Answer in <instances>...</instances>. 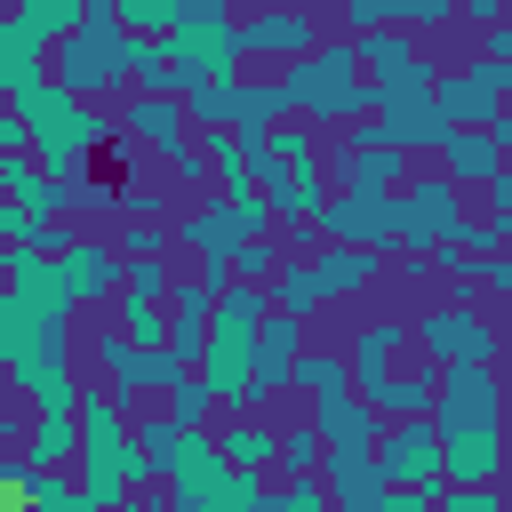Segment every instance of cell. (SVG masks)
<instances>
[{"label": "cell", "instance_id": "cell-7", "mask_svg": "<svg viewBox=\"0 0 512 512\" xmlns=\"http://www.w3.org/2000/svg\"><path fill=\"white\" fill-rule=\"evenodd\" d=\"M464 240V192L448 176H416L400 184L392 200V248H416V256H448Z\"/></svg>", "mask_w": 512, "mask_h": 512}, {"label": "cell", "instance_id": "cell-13", "mask_svg": "<svg viewBox=\"0 0 512 512\" xmlns=\"http://www.w3.org/2000/svg\"><path fill=\"white\" fill-rule=\"evenodd\" d=\"M376 472H384L392 488H416V496H432V488H440V432H432V416L384 424V440H376Z\"/></svg>", "mask_w": 512, "mask_h": 512}, {"label": "cell", "instance_id": "cell-38", "mask_svg": "<svg viewBox=\"0 0 512 512\" xmlns=\"http://www.w3.org/2000/svg\"><path fill=\"white\" fill-rule=\"evenodd\" d=\"M320 448H328V440H320L312 424H296V432H280V464H288L296 480H320V472H312V464H328Z\"/></svg>", "mask_w": 512, "mask_h": 512}, {"label": "cell", "instance_id": "cell-5", "mask_svg": "<svg viewBox=\"0 0 512 512\" xmlns=\"http://www.w3.org/2000/svg\"><path fill=\"white\" fill-rule=\"evenodd\" d=\"M288 96L304 120H352L368 104V72H360V40H320L304 64H288Z\"/></svg>", "mask_w": 512, "mask_h": 512}, {"label": "cell", "instance_id": "cell-17", "mask_svg": "<svg viewBox=\"0 0 512 512\" xmlns=\"http://www.w3.org/2000/svg\"><path fill=\"white\" fill-rule=\"evenodd\" d=\"M320 232H328L336 248H368V256H384V248H392V200L336 192V200L320 208Z\"/></svg>", "mask_w": 512, "mask_h": 512}, {"label": "cell", "instance_id": "cell-28", "mask_svg": "<svg viewBox=\"0 0 512 512\" xmlns=\"http://www.w3.org/2000/svg\"><path fill=\"white\" fill-rule=\"evenodd\" d=\"M440 160H448V184H456V192H464V184H488V192H496V176H504V152H496V136H488V128L448 136V144H440Z\"/></svg>", "mask_w": 512, "mask_h": 512}, {"label": "cell", "instance_id": "cell-19", "mask_svg": "<svg viewBox=\"0 0 512 512\" xmlns=\"http://www.w3.org/2000/svg\"><path fill=\"white\" fill-rule=\"evenodd\" d=\"M320 472H328L320 488H328V504H336V512H376V504L392 496V480L376 472V448H328V464H320Z\"/></svg>", "mask_w": 512, "mask_h": 512}, {"label": "cell", "instance_id": "cell-16", "mask_svg": "<svg viewBox=\"0 0 512 512\" xmlns=\"http://www.w3.org/2000/svg\"><path fill=\"white\" fill-rule=\"evenodd\" d=\"M496 96H504V88H496L488 72H472V64H464V72H448V80H432V112H440V128H448V136L488 128V120L504 112Z\"/></svg>", "mask_w": 512, "mask_h": 512}, {"label": "cell", "instance_id": "cell-26", "mask_svg": "<svg viewBox=\"0 0 512 512\" xmlns=\"http://www.w3.org/2000/svg\"><path fill=\"white\" fill-rule=\"evenodd\" d=\"M136 448H144V464H152V472H168V480H176V472H184V464H192V456H200L208 440H200L192 424H176V416L160 408V416H144V424H136Z\"/></svg>", "mask_w": 512, "mask_h": 512}, {"label": "cell", "instance_id": "cell-2", "mask_svg": "<svg viewBox=\"0 0 512 512\" xmlns=\"http://www.w3.org/2000/svg\"><path fill=\"white\" fill-rule=\"evenodd\" d=\"M72 416H80V488L96 496V512H120L128 488L152 480V464H144V448H136V432L120 424V400H112L104 384H88Z\"/></svg>", "mask_w": 512, "mask_h": 512}, {"label": "cell", "instance_id": "cell-49", "mask_svg": "<svg viewBox=\"0 0 512 512\" xmlns=\"http://www.w3.org/2000/svg\"><path fill=\"white\" fill-rule=\"evenodd\" d=\"M128 512H136V504H128Z\"/></svg>", "mask_w": 512, "mask_h": 512}, {"label": "cell", "instance_id": "cell-25", "mask_svg": "<svg viewBox=\"0 0 512 512\" xmlns=\"http://www.w3.org/2000/svg\"><path fill=\"white\" fill-rule=\"evenodd\" d=\"M400 152L392 144H352L344 160H336V176H344V192H360V200H400Z\"/></svg>", "mask_w": 512, "mask_h": 512}, {"label": "cell", "instance_id": "cell-41", "mask_svg": "<svg viewBox=\"0 0 512 512\" xmlns=\"http://www.w3.org/2000/svg\"><path fill=\"white\" fill-rule=\"evenodd\" d=\"M264 512H336V504H328V488H320V480H288Z\"/></svg>", "mask_w": 512, "mask_h": 512}, {"label": "cell", "instance_id": "cell-43", "mask_svg": "<svg viewBox=\"0 0 512 512\" xmlns=\"http://www.w3.org/2000/svg\"><path fill=\"white\" fill-rule=\"evenodd\" d=\"M264 504H272V496H264L256 480H232V488H224V504H208V512H264Z\"/></svg>", "mask_w": 512, "mask_h": 512}, {"label": "cell", "instance_id": "cell-22", "mask_svg": "<svg viewBox=\"0 0 512 512\" xmlns=\"http://www.w3.org/2000/svg\"><path fill=\"white\" fill-rule=\"evenodd\" d=\"M56 272H64V296H72V304H96V296H112V288L128 280V264H120L112 248H96V240H72V248L56 256Z\"/></svg>", "mask_w": 512, "mask_h": 512}, {"label": "cell", "instance_id": "cell-10", "mask_svg": "<svg viewBox=\"0 0 512 512\" xmlns=\"http://www.w3.org/2000/svg\"><path fill=\"white\" fill-rule=\"evenodd\" d=\"M264 224H272V200L264 192H248V200H216V208H184L176 216V232L200 248V256H240L248 240H264Z\"/></svg>", "mask_w": 512, "mask_h": 512}, {"label": "cell", "instance_id": "cell-24", "mask_svg": "<svg viewBox=\"0 0 512 512\" xmlns=\"http://www.w3.org/2000/svg\"><path fill=\"white\" fill-rule=\"evenodd\" d=\"M288 384H296V392L312 400V416H328V408H344V400H360V392H352V360H344L336 344H320V352H304Z\"/></svg>", "mask_w": 512, "mask_h": 512}, {"label": "cell", "instance_id": "cell-32", "mask_svg": "<svg viewBox=\"0 0 512 512\" xmlns=\"http://www.w3.org/2000/svg\"><path fill=\"white\" fill-rule=\"evenodd\" d=\"M24 464H32V472L80 464V416H32V432H24Z\"/></svg>", "mask_w": 512, "mask_h": 512}, {"label": "cell", "instance_id": "cell-37", "mask_svg": "<svg viewBox=\"0 0 512 512\" xmlns=\"http://www.w3.org/2000/svg\"><path fill=\"white\" fill-rule=\"evenodd\" d=\"M120 320H128V344H136V352H168V312H160V304H136V296H128Z\"/></svg>", "mask_w": 512, "mask_h": 512}, {"label": "cell", "instance_id": "cell-36", "mask_svg": "<svg viewBox=\"0 0 512 512\" xmlns=\"http://www.w3.org/2000/svg\"><path fill=\"white\" fill-rule=\"evenodd\" d=\"M24 512H96V496H88V488H72V480H56V472H32Z\"/></svg>", "mask_w": 512, "mask_h": 512}, {"label": "cell", "instance_id": "cell-8", "mask_svg": "<svg viewBox=\"0 0 512 512\" xmlns=\"http://www.w3.org/2000/svg\"><path fill=\"white\" fill-rule=\"evenodd\" d=\"M168 48L192 80H240V16H224L216 0H192L184 24L168 32Z\"/></svg>", "mask_w": 512, "mask_h": 512}, {"label": "cell", "instance_id": "cell-14", "mask_svg": "<svg viewBox=\"0 0 512 512\" xmlns=\"http://www.w3.org/2000/svg\"><path fill=\"white\" fill-rule=\"evenodd\" d=\"M320 48V16H304V8H256V16H240V64L256 56V64H304Z\"/></svg>", "mask_w": 512, "mask_h": 512}, {"label": "cell", "instance_id": "cell-11", "mask_svg": "<svg viewBox=\"0 0 512 512\" xmlns=\"http://www.w3.org/2000/svg\"><path fill=\"white\" fill-rule=\"evenodd\" d=\"M488 424H504V384H496V368H456V376H440V392H432V432L448 440V432H488Z\"/></svg>", "mask_w": 512, "mask_h": 512}, {"label": "cell", "instance_id": "cell-39", "mask_svg": "<svg viewBox=\"0 0 512 512\" xmlns=\"http://www.w3.org/2000/svg\"><path fill=\"white\" fill-rule=\"evenodd\" d=\"M208 400H216V392H208L200 376H176V384H168V416H176V424H192V432H200V416H208Z\"/></svg>", "mask_w": 512, "mask_h": 512}, {"label": "cell", "instance_id": "cell-48", "mask_svg": "<svg viewBox=\"0 0 512 512\" xmlns=\"http://www.w3.org/2000/svg\"><path fill=\"white\" fill-rule=\"evenodd\" d=\"M8 376H16V368H8V352H0V392H8Z\"/></svg>", "mask_w": 512, "mask_h": 512}, {"label": "cell", "instance_id": "cell-29", "mask_svg": "<svg viewBox=\"0 0 512 512\" xmlns=\"http://www.w3.org/2000/svg\"><path fill=\"white\" fill-rule=\"evenodd\" d=\"M216 456H224L240 480H256L264 464H280V432H272L264 416H232V424H224V440H216Z\"/></svg>", "mask_w": 512, "mask_h": 512}, {"label": "cell", "instance_id": "cell-12", "mask_svg": "<svg viewBox=\"0 0 512 512\" xmlns=\"http://www.w3.org/2000/svg\"><path fill=\"white\" fill-rule=\"evenodd\" d=\"M416 344H424L448 376H456V368H488V360H496V328H488L472 304H440V312H424Z\"/></svg>", "mask_w": 512, "mask_h": 512}, {"label": "cell", "instance_id": "cell-31", "mask_svg": "<svg viewBox=\"0 0 512 512\" xmlns=\"http://www.w3.org/2000/svg\"><path fill=\"white\" fill-rule=\"evenodd\" d=\"M296 360H304V320H280V312H272L264 352H256V400H264V392H280V384L296 376Z\"/></svg>", "mask_w": 512, "mask_h": 512}, {"label": "cell", "instance_id": "cell-33", "mask_svg": "<svg viewBox=\"0 0 512 512\" xmlns=\"http://www.w3.org/2000/svg\"><path fill=\"white\" fill-rule=\"evenodd\" d=\"M200 152H208V176L224 184V200H248L256 192V160H248L240 136H200Z\"/></svg>", "mask_w": 512, "mask_h": 512}, {"label": "cell", "instance_id": "cell-30", "mask_svg": "<svg viewBox=\"0 0 512 512\" xmlns=\"http://www.w3.org/2000/svg\"><path fill=\"white\" fill-rule=\"evenodd\" d=\"M432 392H440V376L432 368H400L392 384H376V392H360L368 408H376V424L392 416V424H408V416H432Z\"/></svg>", "mask_w": 512, "mask_h": 512}, {"label": "cell", "instance_id": "cell-6", "mask_svg": "<svg viewBox=\"0 0 512 512\" xmlns=\"http://www.w3.org/2000/svg\"><path fill=\"white\" fill-rule=\"evenodd\" d=\"M48 64H56L48 80H56L64 96H80V104H88L96 88L128 80V32L112 24V8H88V24H80V32H72V40L48 56Z\"/></svg>", "mask_w": 512, "mask_h": 512}, {"label": "cell", "instance_id": "cell-35", "mask_svg": "<svg viewBox=\"0 0 512 512\" xmlns=\"http://www.w3.org/2000/svg\"><path fill=\"white\" fill-rule=\"evenodd\" d=\"M16 16H24L48 48H56V40H72V32L88 24V8H80V0H40V8H16Z\"/></svg>", "mask_w": 512, "mask_h": 512}, {"label": "cell", "instance_id": "cell-20", "mask_svg": "<svg viewBox=\"0 0 512 512\" xmlns=\"http://www.w3.org/2000/svg\"><path fill=\"white\" fill-rule=\"evenodd\" d=\"M48 40L24 24V16H0V104H16V96H32L40 80H48Z\"/></svg>", "mask_w": 512, "mask_h": 512}, {"label": "cell", "instance_id": "cell-18", "mask_svg": "<svg viewBox=\"0 0 512 512\" xmlns=\"http://www.w3.org/2000/svg\"><path fill=\"white\" fill-rule=\"evenodd\" d=\"M408 344H416V328H400V320H360V336H352V392H376V384H392L400 376V360H408Z\"/></svg>", "mask_w": 512, "mask_h": 512}, {"label": "cell", "instance_id": "cell-42", "mask_svg": "<svg viewBox=\"0 0 512 512\" xmlns=\"http://www.w3.org/2000/svg\"><path fill=\"white\" fill-rule=\"evenodd\" d=\"M128 296H136V304H160V296H176V288H168V264H160V256H152V264H128Z\"/></svg>", "mask_w": 512, "mask_h": 512}, {"label": "cell", "instance_id": "cell-3", "mask_svg": "<svg viewBox=\"0 0 512 512\" xmlns=\"http://www.w3.org/2000/svg\"><path fill=\"white\" fill-rule=\"evenodd\" d=\"M16 120L32 128V160L64 184V168H80L96 144H112V120L96 112V104H80V96H64L56 80H40L32 96H16Z\"/></svg>", "mask_w": 512, "mask_h": 512}, {"label": "cell", "instance_id": "cell-4", "mask_svg": "<svg viewBox=\"0 0 512 512\" xmlns=\"http://www.w3.org/2000/svg\"><path fill=\"white\" fill-rule=\"evenodd\" d=\"M240 144L256 160V192L280 216H312L320 224L328 192H320V144H312V128H272V136H240Z\"/></svg>", "mask_w": 512, "mask_h": 512}, {"label": "cell", "instance_id": "cell-15", "mask_svg": "<svg viewBox=\"0 0 512 512\" xmlns=\"http://www.w3.org/2000/svg\"><path fill=\"white\" fill-rule=\"evenodd\" d=\"M8 384L24 392V408H32V416H72V408H80V392H88V384L72 376V352H64V336H56V344H40V352H24Z\"/></svg>", "mask_w": 512, "mask_h": 512}, {"label": "cell", "instance_id": "cell-46", "mask_svg": "<svg viewBox=\"0 0 512 512\" xmlns=\"http://www.w3.org/2000/svg\"><path fill=\"white\" fill-rule=\"evenodd\" d=\"M496 224H512V168L496 176Z\"/></svg>", "mask_w": 512, "mask_h": 512}, {"label": "cell", "instance_id": "cell-21", "mask_svg": "<svg viewBox=\"0 0 512 512\" xmlns=\"http://www.w3.org/2000/svg\"><path fill=\"white\" fill-rule=\"evenodd\" d=\"M184 128H192L184 96H136V104H128V136H136V144H152L168 168L192 152V136H184Z\"/></svg>", "mask_w": 512, "mask_h": 512}, {"label": "cell", "instance_id": "cell-47", "mask_svg": "<svg viewBox=\"0 0 512 512\" xmlns=\"http://www.w3.org/2000/svg\"><path fill=\"white\" fill-rule=\"evenodd\" d=\"M504 512H512V464H504Z\"/></svg>", "mask_w": 512, "mask_h": 512}, {"label": "cell", "instance_id": "cell-34", "mask_svg": "<svg viewBox=\"0 0 512 512\" xmlns=\"http://www.w3.org/2000/svg\"><path fill=\"white\" fill-rule=\"evenodd\" d=\"M112 24H120L128 40H136V32H144V40H168V32L184 24V8H176V0H120Z\"/></svg>", "mask_w": 512, "mask_h": 512}, {"label": "cell", "instance_id": "cell-40", "mask_svg": "<svg viewBox=\"0 0 512 512\" xmlns=\"http://www.w3.org/2000/svg\"><path fill=\"white\" fill-rule=\"evenodd\" d=\"M472 72H488L496 88H512V16L488 32V48H480V64H472Z\"/></svg>", "mask_w": 512, "mask_h": 512}, {"label": "cell", "instance_id": "cell-44", "mask_svg": "<svg viewBox=\"0 0 512 512\" xmlns=\"http://www.w3.org/2000/svg\"><path fill=\"white\" fill-rule=\"evenodd\" d=\"M24 432H32V416H24V408L0 392V440H16V448H24Z\"/></svg>", "mask_w": 512, "mask_h": 512}, {"label": "cell", "instance_id": "cell-1", "mask_svg": "<svg viewBox=\"0 0 512 512\" xmlns=\"http://www.w3.org/2000/svg\"><path fill=\"white\" fill-rule=\"evenodd\" d=\"M264 328H272V288H224L216 296V320H208V352H200V384L232 408L256 400V352H264Z\"/></svg>", "mask_w": 512, "mask_h": 512}, {"label": "cell", "instance_id": "cell-27", "mask_svg": "<svg viewBox=\"0 0 512 512\" xmlns=\"http://www.w3.org/2000/svg\"><path fill=\"white\" fill-rule=\"evenodd\" d=\"M128 80H136L144 96H192V88H200V80L176 64L168 40H128Z\"/></svg>", "mask_w": 512, "mask_h": 512}, {"label": "cell", "instance_id": "cell-23", "mask_svg": "<svg viewBox=\"0 0 512 512\" xmlns=\"http://www.w3.org/2000/svg\"><path fill=\"white\" fill-rule=\"evenodd\" d=\"M208 320H216V288L208 280H184L168 296V352L176 360H200L208 352Z\"/></svg>", "mask_w": 512, "mask_h": 512}, {"label": "cell", "instance_id": "cell-45", "mask_svg": "<svg viewBox=\"0 0 512 512\" xmlns=\"http://www.w3.org/2000/svg\"><path fill=\"white\" fill-rule=\"evenodd\" d=\"M480 280L504 296V312H512V256H496V264H480Z\"/></svg>", "mask_w": 512, "mask_h": 512}, {"label": "cell", "instance_id": "cell-9", "mask_svg": "<svg viewBox=\"0 0 512 512\" xmlns=\"http://www.w3.org/2000/svg\"><path fill=\"white\" fill-rule=\"evenodd\" d=\"M360 72H368V104L392 112V104H424L432 96V64L408 32H368L360 40Z\"/></svg>", "mask_w": 512, "mask_h": 512}]
</instances>
